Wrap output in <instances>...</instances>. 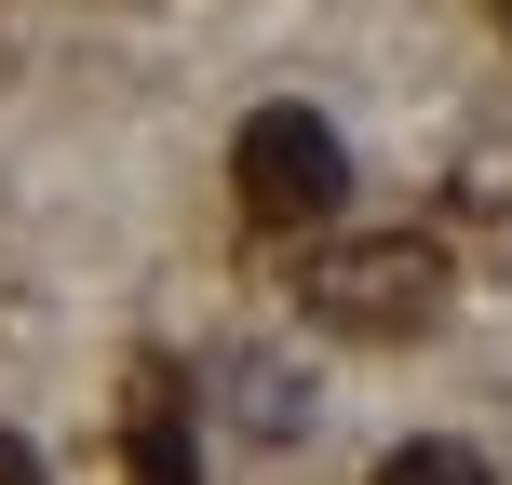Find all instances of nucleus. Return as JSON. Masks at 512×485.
<instances>
[{
  "mask_svg": "<svg viewBox=\"0 0 512 485\" xmlns=\"http://www.w3.org/2000/svg\"><path fill=\"white\" fill-rule=\"evenodd\" d=\"M230 189H243V216H256V230H324V216L351 203V149H337V122H324V108L270 95V108L230 135Z\"/></svg>",
  "mask_w": 512,
  "mask_h": 485,
  "instance_id": "nucleus-1",
  "label": "nucleus"
},
{
  "mask_svg": "<svg viewBox=\"0 0 512 485\" xmlns=\"http://www.w3.org/2000/svg\"><path fill=\"white\" fill-rule=\"evenodd\" d=\"M297 297L337 337H432L445 324V256L432 243H324L297 270Z\"/></svg>",
  "mask_w": 512,
  "mask_h": 485,
  "instance_id": "nucleus-2",
  "label": "nucleus"
},
{
  "mask_svg": "<svg viewBox=\"0 0 512 485\" xmlns=\"http://www.w3.org/2000/svg\"><path fill=\"white\" fill-rule=\"evenodd\" d=\"M203 405H230L243 445H297L310 418H324V405H310V364H283L270 337H216V351H203Z\"/></svg>",
  "mask_w": 512,
  "mask_h": 485,
  "instance_id": "nucleus-3",
  "label": "nucleus"
},
{
  "mask_svg": "<svg viewBox=\"0 0 512 485\" xmlns=\"http://www.w3.org/2000/svg\"><path fill=\"white\" fill-rule=\"evenodd\" d=\"M378 485H499L486 472V445H445V432H418V445H391Z\"/></svg>",
  "mask_w": 512,
  "mask_h": 485,
  "instance_id": "nucleus-4",
  "label": "nucleus"
},
{
  "mask_svg": "<svg viewBox=\"0 0 512 485\" xmlns=\"http://www.w3.org/2000/svg\"><path fill=\"white\" fill-rule=\"evenodd\" d=\"M0 485H54V472H41V445H27V432H0Z\"/></svg>",
  "mask_w": 512,
  "mask_h": 485,
  "instance_id": "nucleus-5",
  "label": "nucleus"
}]
</instances>
